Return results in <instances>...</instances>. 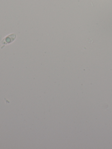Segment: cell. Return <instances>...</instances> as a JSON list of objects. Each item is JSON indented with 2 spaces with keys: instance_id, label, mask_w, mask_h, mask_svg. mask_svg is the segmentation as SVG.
I'll list each match as a JSON object with an SVG mask.
<instances>
[{
  "instance_id": "obj_1",
  "label": "cell",
  "mask_w": 112,
  "mask_h": 149,
  "mask_svg": "<svg viewBox=\"0 0 112 149\" xmlns=\"http://www.w3.org/2000/svg\"><path fill=\"white\" fill-rule=\"evenodd\" d=\"M16 34L15 33L11 34L5 37L1 41V45H2V47H1V49H3L5 47V45H6L11 43L14 42V40L16 39Z\"/></svg>"
}]
</instances>
